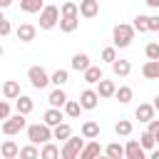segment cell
<instances>
[{"instance_id": "obj_34", "label": "cell", "mask_w": 159, "mask_h": 159, "mask_svg": "<svg viewBox=\"0 0 159 159\" xmlns=\"http://www.w3.org/2000/svg\"><path fill=\"white\" fill-rule=\"evenodd\" d=\"M132 25H134L137 32H149V15H137Z\"/></svg>"}, {"instance_id": "obj_17", "label": "cell", "mask_w": 159, "mask_h": 159, "mask_svg": "<svg viewBox=\"0 0 159 159\" xmlns=\"http://www.w3.org/2000/svg\"><path fill=\"white\" fill-rule=\"evenodd\" d=\"M154 112H157V109H154V104H149V102H142V104L134 109V117H137L139 122H144V124H147V122L154 117Z\"/></svg>"}, {"instance_id": "obj_32", "label": "cell", "mask_w": 159, "mask_h": 159, "mask_svg": "<svg viewBox=\"0 0 159 159\" xmlns=\"http://www.w3.org/2000/svg\"><path fill=\"white\" fill-rule=\"evenodd\" d=\"M132 129H134V124H132L129 119H119V122L114 124V132H117L119 137H129V134H132Z\"/></svg>"}, {"instance_id": "obj_29", "label": "cell", "mask_w": 159, "mask_h": 159, "mask_svg": "<svg viewBox=\"0 0 159 159\" xmlns=\"http://www.w3.org/2000/svg\"><path fill=\"white\" fill-rule=\"evenodd\" d=\"M67 80H70V72H67V70H55V72L50 75V82H52L55 87H65Z\"/></svg>"}, {"instance_id": "obj_7", "label": "cell", "mask_w": 159, "mask_h": 159, "mask_svg": "<svg viewBox=\"0 0 159 159\" xmlns=\"http://www.w3.org/2000/svg\"><path fill=\"white\" fill-rule=\"evenodd\" d=\"M99 99H102V97H99L97 89H92V87H87V89L80 92V104H82V109H97Z\"/></svg>"}, {"instance_id": "obj_8", "label": "cell", "mask_w": 159, "mask_h": 159, "mask_svg": "<svg viewBox=\"0 0 159 159\" xmlns=\"http://www.w3.org/2000/svg\"><path fill=\"white\" fill-rule=\"evenodd\" d=\"M124 157H127V159H144V157H147V149H144L137 139H129V142L124 144Z\"/></svg>"}, {"instance_id": "obj_38", "label": "cell", "mask_w": 159, "mask_h": 159, "mask_svg": "<svg viewBox=\"0 0 159 159\" xmlns=\"http://www.w3.org/2000/svg\"><path fill=\"white\" fill-rule=\"evenodd\" d=\"M114 60H117V47H114V45H112V47H104V50H102V62H109V65H112Z\"/></svg>"}, {"instance_id": "obj_10", "label": "cell", "mask_w": 159, "mask_h": 159, "mask_svg": "<svg viewBox=\"0 0 159 159\" xmlns=\"http://www.w3.org/2000/svg\"><path fill=\"white\" fill-rule=\"evenodd\" d=\"M15 35H17V40H20V42H32V40H35V35H37V27H35V25H30V22H22V25L15 30Z\"/></svg>"}, {"instance_id": "obj_13", "label": "cell", "mask_w": 159, "mask_h": 159, "mask_svg": "<svg viewBox=\"0 0 159 159\" xmlns=\"http://www.w3.org/2000/svg\"><path fill=\"white\" fill-rule=\"evenodd\" d=\"M89 65H92V62H89V55H87V52H75V55H72L70 67H72L75 72H84Z\"/></svg>"}, {"instance_id": "obj_31", "label": "cell", "mask_w": 159, "mask_h": 159, "mask_svg": "<svg viewBox=\"0 0 159 159\" xmlns=\"http://www.w3.org/2000/svg\"><path fill=\"white\" fill-rule=\"evenodd\" d=\"M114 97L122 102V104H127V102H132V97H134V92H132V87H127V84H122V87H117V92H114Z\"/></svg>"}, {"instance_id": "obj_26", "label": "cell", "mask_w": 159, "mask_h": 159, "mask_svg": "<svg viewBox=\"0 0 159 159\" xmlns=\"http://www.w3.org/2000/svg\"><path fill=\"white\" fill-rule=\"evenodd\" d=\"M45 7V0H20V10L27 12V15H35Z\"/></svg>"}, {"instance_id": "obj_47", "label": "cell", "mask_w": 159, "mask_h": 159, "mask_svg": "<svg viewBox=\"0 0 159 159\" xmlns=\"http://www.w3.org/2000/svg\"><path fill=\"white\" fill-rule=\"evenodd\" d=\"M2 55H5V50H2V45H0V57H2Z\"/></svg>"}, {"instance_id": "obj_37", "label": "cell", "mask_w": 159, "mask_h": 159, "mask_svg": "<svg viewBox=\"0 0 159 159\" xmlns=\"http://www.w3.org/2000/svg\"><path fill=\"white\" fill-rule=\"evenodd\" d=\"M144 55H147V60H159V42H157V40L149 42V45L144 47Z\"/></svg>"}, {"instance_id": "obj_16", "label": "cell", "mask_w": 159, "mask_h": 159, "mask_svg": "<svg viewBox=\"0 0 159 159\" xmlns=\"http://www.w3.org/2000/svg\"><path fill=\"white\" fill-rule=\"evenodd\" d=\"M99 152H102L99 142H97V139H87V144H84L82 152H80V159H94V157H99Z\"/></svg>"}, {"instance_id": "obj_28", "label": "cell", "mask_w": 159, "mask_h": 159, "mask_svg": "<svg viewBox=\"0 0 159 159\" xmlns=\"http://www.w3.org/2000/svg\"><path fill=\"white\" fill-rule=\"evenodd\" d=\"M60 157V147L57 144H52V139L50 142H45L42 144V149H40V159H57Z\"/></svg>"}, {"instance_id": "obj_21", "label": "cell", "mask_w": 159, "mask_h": 159, "mask_svg": "<svg viewBox=\"0 0 159 159\" xmlns=\"http://www.w3.org/2000/svg\"><path fill=\"white\" fill-rule=\"evenodd\" d=\"M82 77H84V82L87 84H97L104 75H102V67H97V65H89L84 72H82Z\"/></svg>"}, {"instance_id": "obj_25", "label": "cell", "mask_w": 159, "mask_h": 159, "mask_svg": "<svg viewBox=\"0 0 159 159\" xmlns=\"http://www.w3.org/2000/svg\"><path fill=\"white\" fill-rule=\"evenodd\" d=\"M2 97H5V99H17V97H20V84H17L15 80L2 82Z\"/></svg>"}, {"instance_id": "obj_40", "label": "cell", "mask_w": 159, "mask_h": 159, "mask_svg": "<svg viewBox=\"0 0 159 159\" xmlns=\"http://www.w3.org/2000/svg\"><path fill=\"white\" fill-rule=\"evenodd\" d=\"M10 117V104L7 99H0V119H7Z\"/></svg>"}, {"instance_id": "obj_5", "label": "cell", "mask_w": 159, "mask_h": 159, "mask_svg": "<svg viewBox=\"0 0 159 159\" xmlns=\"http://www.w3.org/2000/svg\"><path fill=\"white\" fill-rule=\"evenodd\" d=\"M60 25V7L57 5H45L40 10V30H52Z\"/></svg>"}, {"instance_id": "obj_20", "label": "cell", "mask_w": 159, "mask_h": 159, "mask_svg": "<svg viewBox=\"0 0 159 159\" xmlns=\"http://www.w3.org/2000/svg\"><path fill=\"white\" fill-rule=\"evenodd\" d=\"M112 72H114V77H127L129 72H132V62L129 60H114L112 62Z\"/></svg>"}, {"instance_id": "obj_12", "label": "cell", "mask_w": 159, "mask_h": 159, "mask_svg": "<svg viewBox=\"0 0 159 159\" xmlns=\"http://www.w3.org/2000/svg\"><path fill=\"white\" fill-rule=\"evenodd\" d=\"M80 27V15H60V30L62 32H75Z\"/></svg>"}, {"instance_id": "obj_2", "label": "cell", "mask_w": 159, "mask_h": 159, "mask_svg": "<svg viewBox=\"0 0 159 159\" xmlns=\"http://www.w3.org/2000/svg\"><path fill=\"white\" fill-rule=\"evenodd\" d=\"M27 114H10L7 119H2V134L5 137H15V134H20L22 129H27V119H25Z\"/></svg>"}, {"instance_id": "obj_27", "label": "cell", "mask_w": 159, "mask_h": 159, "mask_svg": "<svg viewBox=\"0 0 159 159\" xmlns=\"http://www.w3.org/2000/svg\"><path fill=\"white\" fill-rule=\"evenodd\" d=\"M62 109H65V114H67L70 119H77V117L82 114V104H80V99H67Z\"/></svg>"}, {"instance_id": "obj_48", "label": "cell", "mask_w": 159, "mask_h": 159, "mask_svg": "<svg viewBox=\"0 0 159 159\" xmlns=\"http://www.w3.org/2000/svg\"><path fill=\"white\" fill-rule=\"evenodd\" d=\"M157 37H159V32H157ZM157 42H159V40H157Z\"/></svg>"}, {"instance_id": "obj_1", "label": "cell", "mask_w": 159, "mask_h": 159, "mask_svg": "<svg viewBox=\"0 0 159 159\" xmlns=\"http://www.w3.org/2000/svg\"><path fill=\"white\" fill-rule=\"evenodd\" d=\"M134 25H127V22H117L114 25V30H112V42H114V47H119V50H124V47H129L132 45V40H134Z\"/></svg>"}, {"instance_id": "obj_11", "label": "cell", "mask_w": 159, "mask_h": 159, "mask_svg": "<svg viewBox=\"0 0 159 159\" xmlns=\"http://www.w3.org/2000/svg\"><path fill=\"white\" fill-rule=\"evenodd\" d=\"M62 119H65V112H62V107H50V109L42 114V122H45V124H50V127H57Z\"/></svg>"}, {"instance_id": "obj_33", "label": "cell", "mask_w": 159, "mask_h": 159, "mask_svg": "<svg viewBox=\"0 0 159 159\" xmlns=\"http://www.w3.org/2000/svg\"><path fill=\"white\" fill-rule=\"evenodd\" d=\"M139 144H142L147 152H152V149L157 147V139H154V134L147 129V132H142V134H139Z\"/></svg>"}, {"instance_id": "obj_14", "label": "cell", "mask_w": 159, "mask_h": 159, "mask_svg": "<svg viewBox=\"0 0 159 159\" xmlns=\"http://www.w3.org/2000/svg\"><path fill=\"white\" fill-rule=\"evenodd\" d=\"M114 92H117V84L112 82V80H99L97 82V94L102 97V99H109V97H114Z\"/></svg>"}, {"instance_id": "obj_22", "label": "cell", "mask_w": 159, "mask_h": 159, "mask_svg": "<svg viewBox=\"0 0 159 159\" xmlns=\"http://www.w3.org/2000/svg\"><path fill=\"white\" fill-rule=\"evenodd\" d=\"M15 109H17L20 114H30V112L35 109V102H32V97H27V94H20V97L15 99Z\"/></svg>"}, {"instance_id": "obj_15", "label": "cell", "mask_w": 159, "mask_h": 159, "mask_svg": "<svg viewBox=\"0 0 159 159\" xmlns=\"http://www.w3.org/2000/svg\"><path fill=\"white\" fill-rule=\"evenodd\" d=\"M80 134H82L84 139H97V137H99V122H94V119H87V122H82V127H80Z\"/></svg>"}, {"instance_id": "obj_19", "label": "cell", "mask_w": 159, "mask_h": 159, "mask_svg": "<svg viewBox=\"0 0 159 159\" xmlns=\"http://www.w3.org/2000/svg\"><path fill=\"white\" fill-rule=\"evenodd\" d=\"M47 102H50V107H65V102H67V92H65L62 87H55V89L47 94Z\"/></svg>"}, {"instance_id": "obj_30", "label": "cell", "mask_w": 159, "mask_h": 159, "mask_svg": "<svg viewBox=\"0 0 159 159\" xmlns=\"http://www.w3.org/2000/svg\"><path fill=\"white\" fill-rule=\"evenodd\" d=\"M104 154H107L109 159H122V157H124V147L117 144V142H112V144L104 147Z\"/></svg>"}, {"instance_id": "obj_46", "label": "cell", "mask_w": 159, "mask_h": 159, "mask_svg": "<svg viewBox=\"0 0 159 159\" xmlns=\"http://www.w3.org/2000/svg\"><path fill=\"white\" fill-rule=\"evenodd\" d=\"M154 139H157V147H159V129L154 132Z\"/></svg>"}, {"instance_id": "obj_42", "label": "cell", "mask_w": 159, "mask_h": 159, "mask_svg": "<svg viewBox=\"0 0 159 159\" xmlns=\"http://www.w3.org/2000/svg\"><path fill=\"white\" fill-rule=\"evenodd\" d=\"M147 124H149V132H152V134H154V132L159 129V119H157V117H152V119H149Z\"/></svg>"}, {"instance_id": "obj_41", "label": "cell", "mask_w": 159, "mask_h": 159, "mask_svg": "<svg viewBox=\"0 0 159 159\" xmlns=\"http://www.w3.org/2000/svg\"><path fill=\"white\" fill-rule=\"evenodd\" d=\"M149 32H159V15H149Z\"/></svg>"}, {"instance_id": "obj_9", "label": "cell", "mask_w": 159, "mask_h": 159, "mask_svg": "<svg viewBox=\"0 0 159 159\" xmlns=\"http://www.w3.org/2000/svg\"><path fill=\"white\" fill-rule=\"evenodd\" d=\"M80 15L84 20H92L99 15V0H80Z\"/></svg>"}, {"instance_id": "obj_35", "label": "cell", "mask_w": 159, "mask_h": 159, "mask_svg": "<svg viewBox=\"0 0 159 159\" xmlns=\"http://www.w3.org/2000/svg\"><path fill=\"white\" fill-rule=\"evenodd\" d=\"M20 157H22V159H37V157H40L37 144H32V142H30L27 147H22V149H20Z\"/></svg>"}, {"instance_id": "obj_23", "label": "cell", "mask_w": 159, "mask_h": 159, "mask_svg": "<svg viewBox=\"0 0 159 159\" xmlns=\"http://www.w3.org/2000/svg\"><path fill=\"white\" fill-rule=\"evenodd\" d=\"M70 137H72V127H70L67 122H60L57 127H52V139L65 142V139H70Z\"/></svg>"}, {"instance_id": "obj_36", "label": "cell", "mask_w": 159, "mask_h": 159, "mask_svg": "<svg viewBox=\"0 0 159 159\" xmlns=\"http://www.w3.org/2000/svg\"><path fill=\"white\" fill-rule=\"evenodd\" d=\"M60 15H80V5L72 2V0H65L62 7H60Z\"/></svg>"}, {"instance_id": "obj_44", "label": "cell", "mask_w": 159, "mask_h": 159, "mask_svg": "<svg viewBox=\"0 0 159 159\" xmlns=\"http://www.w3.org/2000/svg\"><path fill=\"white\" fill-rule=\"evenodd\" d=\"M10 5H12V0H0V7H2V10H7Z\"/></svg>"}, {"instance_id": "obj_6", "label": "cell", "mask_w": 159, "mask_h": 159, "mask_svg": "<svg viewBox=\"0 0 159 159\" xmlns=\"http://www.w3.org/2000/svg\"><path fill=\"white\" fill-rule=\"evenodd\" d=\"M27 80H30V84H32L35 89H45V87L50 84V75H47V70L40 67V65H32V67L27 70Z\"/></svg>"}, {"instance_id": "obj_3", "label": "cell", "mask_w": 159, "mask_h": 159, "mask_svg": "<svg viewBox=\"0 0 159 159\" xmlns=\"http://www.w3.org/2000/svg\"><path fill=\"white\" fill-rule=\"evenodd\" d=\"M27 139H30L32 144H45V142L52 139V127L45 124V122H42V124H40V122H37V124H30V127H27Z\"/></svg>"}, {"instance_id": "obj_39", "label": "cell", "mask_w": 159, "mask_h": 159, "mask_svg": "<svg viewBox=\"0 0 159 159\" xmlns=\"http://www.w3.org/2000/svg\"><path fill=\"white\" fill-rule=\"evenodd\" d=\"M10 32H12V25H10L7 17H2V20H0V37H5V35H10Z\"/></svg>"}, {"instance_id": "obj_45", "label": "cell", "mask_w": 159, "mask_h": 159, "mask_svg": "<svg viewBox=\"0 0 159 159\" xmlns=\"http://www.w3.org/2000/svg\"><path fill=\"white\" fill-rule=\"evenodd\" d=\"M152 104H154V109H157V112H159V94H157V97H154V102H152Z\"/></svg>"}, {"instance_id": "obj_18", "label": "cell", "mask_w": 159, "mask_h": 159, "mask_svg": "<svg viewBox=\"0 0 159 159\" xmlns=\"http://www.w3.org/2000/svg\"><path fill=\"white\" fill-rule=\"evenodd\" d=\"M0 157H2V159H15V157H20V147H17L12 139H5V142L0 144Z\"/></svg>"}, {"instance_id": "obj_24", "label": "cell", "mask_w": 159, "mask_h": 159, "mask_svg": "<svg viewBox=\"0 0 159 159\" xmlns=\"http://www.w3.org/2000/svg\"><path fill=\"white\" fill-rule=\"evenodd\" d=\"M142 75L147 80H159V60H147L142 65Z\"/></svg>"}, {"instance_id": "obj_43", "label": "cell", "mask_w": 159, "mask_h": 159, "mask_svg": "<svg viewBox=\"0 0 159 159\" xmlns=\"http://www.w3.org/2000/svg\"><path fill=\"white\" fill-rule=\"evenodd\" d=\"M144 2H147L152 10H159V0H144Z\"/></svg>"}, {"instance_id": "obj_4", "label": "cell", "mask_w": 159, "mask_h": 159, "mask_svg": "<svg viewBox=\"0 0 159 159\" xmlns=\"http://www.w3.org/2000/svg\"><path fill=\"white\" fill-rule=\"evenodd\" d=\"M84 147V137H70L62 142V149H60V157L62 159H80V152Z\"/></svg>"}]
</instances>
